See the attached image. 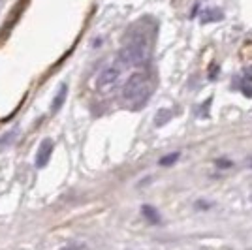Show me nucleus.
I'll list each match as a JSON object with an SVG mask.
<instances>
[{"label":"nucleus","instance_id":"1","mask_svg":"<svg viewBox=\"0 0 252 250\" xmlns=\"http://www.w3.org/2000/svg\"><path fill=\"white\" fill-rule=\"evenodd\" d=\"M147 43L143 40H134L130 42L126 47L121 49L119 53V64L121 66H137V64H143L147 61Z\"/></svg>","mask_w":252,"mask_h":250},{"label":"nucleus","instance_id":"2","mask_svg":"<svg viewBox=\"0 0 252 250\" xmlns=\"http://www.w3.org/2000/svg\"><path fill=\"white\" fill-rule=\"evenodd\" d=\"M123 96L128 102H137L147 96V79L141 73H132L123 87Z\"/></svg>","mask_w":252,"mask_h":250},{"label":"nucleus","instance_id":"3","mask_svg":"<svg viewBox=\"0 0 252 250\" xmlns=\"http://www.w3.org/2000/svg\"><path fill=\"white\" fill-rule=\"evenodd\" d=\"M121 64L117 62L113 66H107L105 70H102V73L98 75V89H107L111 85H115L121 77Z\"/></svg>","mask_w":252,"mask_h":250},{"label":"nucleus","instance_id":"4","mask_svg":"<svg viewBox=\"0 0 252 250\" xmlns=\"http://www.w3.org/2000/svg\"><path fill=\"white\" fill-rule=\"evenodd\" d=\"M51 153H53V141L51 139H43L42 145L38 147L36 151V166L43 167L49 160H51Z\"/></svg>","mask_w":252,"mask_h":250},{"label":"nucleus","instance_id":"5","mask_svg":"<svg viewBox=\"0 0 252 250\" xmlns=\"http://www.w3.org/2000/svg\"><path fill=\"white\" fill-rule=\"evenodd\" d=\"M66 96H68V87H66V85H63V87L59 89V93H57V96H55V100H53V104H51V111H53V113H57V111L63 107L64 100H66Z\"/></svg>","mask_w":252,"mask_h":250},{"label":"nucleus","instance_id":"6","mask_svg":"<svg viewBox=\"0 0 252 250\" xmlns=\"http://www.w3.org/2000/svg\"><path fill=\"white\" fill-rule=\"evenodd\" d=\"M222 19V11L217 10V8H209L201 13V23H213V21H220Z\"/></svg>","mask_w":252,"mask_h":250},{"label":"nucleus","instance_id":"7","mask_svg":"<svg viewBox=\"0 0 252 250\" xmlns=\"http://www.w3.org/2000/svg\"><path fill=\"white\" fill-rule=\"evenodd\" d=\"M141 215H143L151 224H158V222H160V215L157 213V209H153L151 205H143V207H141Z\"/></svg>","mask_w":252,"mask_h":250},{"label":"nucleus","instance_id":"8","mask_svg":"<svg viewBox=\"0 0 252 250\" xmlns=\"http://www.w3.org/2000/svg\"><path fill=\"white\" fill-rule=\"evenodd\" d=\"M169 119H171V113H169L168 109H162V111H158V117H157V126H162V125H166Z\"/></svg>","mask_w":252,"mask_h":250},{"label":"nucleus","instance_id":"9","mask_svg":"<svg viewBox=\"0 0 252 250\" xmlns=\"http://www.w3.org/2000/svg\"><path fill=\"white\" fill-rule=\"evenodd\" d=\"M181 156L179 153H173V155H168V156H164L160 160V166H171L173 162H177V158Z\"/></svg>","mask_w":252,"mask_h":250},{"label":"nucleus","instance_id":"10","mask_svg":"<svg viewBox=\"0 0 252 250\" xmlns=\"http://www.w3.org/2000/svg\"><path fill=\"white\" fill-rule=\"evenodd\" d=\"M63 250H85V245H72V247H66Z\"/></svg>","mask_w":252,"mask_h":250}]
</instances>
